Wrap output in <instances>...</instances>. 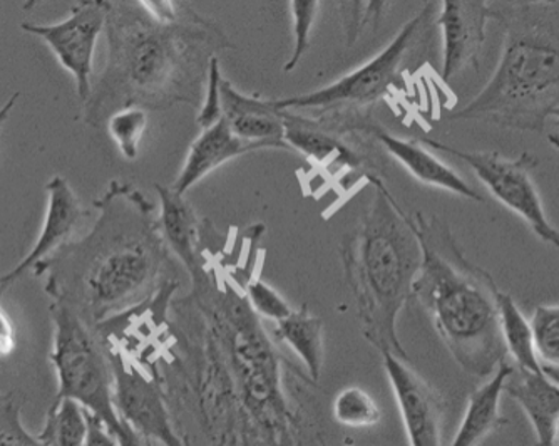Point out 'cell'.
Here are the masks:
<instances>
[{
    "label": "cell",
    "instance_id": "6da1fadb",
    "mask_svg": "<svg viewBox=\"0 0 559 446\" xmlns=\"http://www.w3.org/2000/svg\"><path fill=\"white\" fill-rule=\"evenodd\" d=\"M96 209L99 219L90 235L66 244L34 274L47 275L50 301L68 304L94 328L141 300L163 260L162 237L140 191L111 181Z\"/></svg>",
    "mask_w": 559,
    "mask_h": 446
},
{
    "label": "cell",
    "instance_id": "7a4b0ae2",
    "mask_svg": "<svg viewBox=\"0 0 559 446\" xmlns=\"http://www.w3.org/2000/svg\"><path fill=\"white\" fill-rule=\"evenodd\" d=\"M413 222L423 249L413 300L429 314L461 369L476 379L489 378L508 354L499 326L498 285L488 270L464 256L444 220L417 212Z\"/></svg>",
    "mask_w": 559,
    "mask_h": 446
},
{
    "label": "cell",
    "instance_id": "3957f363",
    "mask_svg": "<svg viewBox=\"0 0 559 446\" xmlns=\"http://www.w3.org/2000/svg\"><path fill=\"white\" fill-rule=\"evenodd\" d=\"M502 49L491 80L452 121L545 133L559 106V0H511L496 9Z\"/></svg>",
    "mask_w": 559,
    "mask_h": 446
},
{
    "label": "cell",
    "instance_id": "277c9868",
    "mask_svg": "<svg viewBox=\"0 0 559 446\" xmlns=\"http://www.w3.org/2000/svg\"><path fill=\"white\" fill-rule=\"evenodd\" d=\"M359 225L342 242L345 281L354 295L364 338L380 354L409 360L397 334V317L423 263L413 215L405 213L382 181Z\"/></svg>",
    "mask_w": 559,
    "mask_h": 446
},
{
    "label": "cell",
    "instance_id": "5b68a950",
    "mask_svg": "<svg viewBox=\"0 0 559 446\" xmlns=\"http://www.w3.org/2000/svg\"><path fill=\"white\" fill-rule=\"evenodd\" d=\"M108 37V69L86 102L84 118L90 125L96 122L103 105L119 94L128 102L126 106L158 94L171 80L180 56L168 30L150 26L133 11L112 9Z\"/></svg>",
    "mask_w": 559,
    "mask_h": 446
},
{
    "label": "cell",
    "instance_id": "8992f818",
    "mask_svg": "<svg viewBox=\"0 0 559 446\" xmlns=\"http://www.w3.org/2000/svg\"><path fill=\"white\" fill-rule=\"evenodd\" d=\"M52 350L50 363L58 375L56 398H71L116 430L121 418L112 401V371L96 328L61 301H50Z\"/></svg>",
    "mask_w": 559,
    "mask_h": 446
},
{
    "label": "cell",
    "instance_id": "52a82bcc",
    "mask_svg": "<svg viewBox=\"0 0 559 446\" xmlns=\"http://www.w3.org/2000/svg\"><path fill=\"white\" fill-rule=\"evenodd\" d=\"M430 26H432V4H427L419 15L411 19L399 31L392 43L376 58L322 90L301 94V96L273 99L276 108L287 111L295 108L334 109L373 105L397 83L411 49H414L429 33Z\"/></svg>",
    "mask_w": 559,
    "mask_h": 446
},
{
    "label": "cell",
    "instance_id": "ba28073f",
    "mask_svg": "<svg viewBox=\"0 0 559 446\" xmlns=\"http://www.w3.org/2000/svg\"><path fill=\"white\" fill-rule=\"evenodd\" d=\"M423 143L463 160L501 206L520 216L543 244L559 249V231L549 222L533 180V172L539 165L535 155L523 152L518 159H508L499 152H463L429 138H424Z\"/></svg>",
    "mask_w": 559,
    "mask_h": 446
},
{
    "label": "cell",
    "instance_id": "9c48e42d",
    "mask_svg": "<svg viewBox=\"0 0 559 446\" xmlns=\"http://www.w3.org/2000/svg\"><path fill=\"white\" fill-rule=\"evenodd\" d=\"M111 14V0H78L68 17L58 24H21L24 33L33 34L46 43L62 68L71 72L75 91L83 103L90 99L93 91L91 74L97 39L108 26Z\"/></svg>",
    "mask_w": 559,
    "mask_h": 446
},
{
    "label": "cell",
    "instance_id": "30bf717a",
    "mask_svg": "<svg viewBox=\"0 0 559 446\" xmlns=\"http://www.w3.org/2000/svg\"><path fill=\"white\" fill-rule=\"evenodd\" d=\"M112 401L116 413L141 436L162 446H188L176 435L165 398L156 379L147 378L119 351L109 350Z\"/></svg>",
    "mask_w": 559,
    "mask_h": 446
},
{
    "label": "cell",
    "instance_id": "8fae6325",
    "mask_svg": "<svg viewBox=\"0 0 559 446\" xmlns=\"http://www.w3.org/2000/svg\"><path fill=\"white\" fill-rule=\"evenodd\" d=\"M411 446H444L445 410L441 392L414 369L409 360L382 354Z\"/></svg>",
    "mask_w": 559,
    "mask_h": 446
},
{
    "label": "cell",
    "instance_id": "7c38bea8",
    "mask_svg": "<svg viewBox=\"0 0 559 446\" xmlns=\"http://www.w3.org/2000/svg\"><path fill=\"white\" fill-rule=\"evenodd\" d=\"M491 0H442L436 26L442 31V81L452 80L463 69L479 71L480 49L486 27L496 21Z\"/></svg>",
    "mask_w": 559,
    "mask_h": 446
},
{
    "label": "cell",
    "instance_id": "4fadbf2b",
    "mask_svg": "<svg viewBox=\"0 0 559 446\" xmlns=\"http://www.w3.org/2000/svg\"><path fill=\"white\" fill-rule=\"evenodd\" d=\"M47 209L43 231L31 250L14 269L0 278V297L21 281L25 274H36L39 267L71 242L75 228L90 215L69 181L61 175L50 178L46 185Z\"/></svg>",
    "mask_w": 559,
    "mask_h": 446
},
{
    "label": "cell",
    "instance_id": "5bb4252c",
    "mask_svg": "<svg viewBox=\"0 0 559 446\" xmlns=\"http://www.w3.org/2000/svg\"><path fill=\"white\" fill-rule=\"evenodd\" d=\"M266 148L278 146L273 143H262V141L243 140V138L237 137L226 119L222 118L213 127L203 130V133L193 141L190 152H188L187 162L171 188L176 193L185 195L193 185L219 168L223 163L247 155V153L266 150Z\"/></svg>",
    "mask_w": 559,
    "mask_h": 446
},
{
    "label": "cell",
    "instance_id": "9a60e30c",
    "mask_svg": "<svg viewBox=\"0 0 559 446\" xmlns=\"http://www.w3.org/2000/svg\"><path fill=\"white\" fill-rule=\"evenodd\" d=\"M219 94L223 118L237 137L248 141L273 143L280 150H292L284 138V111L276 108L275 102L247 96L226 80H222L219 84Z\"/></svg>",
    "mask_w": 559,
    "mask_h": 446
},
{
    "label": "cell",
    "instance_id": "2e32d148",
    "mask_svg": "<svg viewBox=\"0 0 559 446\" xmlns=\"http://www.w3.org/2000/svg\"><path fill=\"white\" fill-rule=\"evenodd\" d=\"M377 140L385 148V152L397 160L407 172L413 175L420 184L429 187L441 188L449 193L460 195V197L473 200L476 203H485V197L471 187L460 173L445 165L441 159L432 155L427 150L426 144L419 141L401 140L389 131L377 128L373 130Z\"/></svg>",
    "mask_w": 559,
    "mask_h": 446
},
{
    "label": "cell",
    "instance_id": "e0dca14e",
    "mask_svg": "<svg viewBox=\"0 0 559 446\" xmlns=\"http://www.w3.org/2000/svg\"><path fill=\"white\" fill-rule=\"evenodd\" d=\"M513 375L514 367L504 360L485 385L471 392L466 413L451 446H480L488 436L508 425L501 413V398L506 383Z\"/></svg>",
    "mask_w": 559,
    "mask_h": 446
},
{
    "label": "cell",
    "instance_id": "ac0fdd59",
    "mask_svg": "<svg viewBox=\"0 0 559 446\" xmlns=\"http://www.w3.org/2000/svg\"><path fill=\"white\" fill-rule=\"evenodd\" d=\"M156 191L162 202L159 213V232L168 242L173 253L190 270L194 284H203L206 279L205 270L201 266L198 254V220L190 203L185 200V195L176 193L171 187L156 185Z\"/></svg>",
    "mask_w": 559,
    "mask_h": 446
},
{
    "label": "cell",
    "instance_id": "d6986e66",
    "mask_svg": "<svg viewBox=\"0 0 559 446\" xmlns=\"http://www.w3.org/2000/svg\"><path fill=\"white\" fill-rule=\"evenodd\" d=\"M504 392L520 403L535 430L536 446H555L552 433L559 420V386L548 376L521 371L520 378L514 375L506 383Z\"/></svg>",
    "mask_w": 559,
    "mask_h": 446
},
{
    "label": "cell",
    "instance_id": "ffe728a7",
    "mask_svg": "<svg viewBox=\"0 0 559 446\" xmlns=\"http://www.w3.org/2000/svg\"><path fill=\"white\" fill-rule=\"evenodd\" d=\"M275 338L285 342L300 357L310 378L319 382L323 366V320L304 306L276 322Z\"/></svg>",
    "mask_w": 559,
    "mask_h": 446
},
{
    "label": "cell",
    "instance_id": "44dd1931",
    "mask_svg": "<svg viewBox=\"0 0 559 446\" xmlns=\"http://www.w3.org/2000/svg\"><path fill=\"white\" fill-rule=\"evenodd\" d=\"M284 138L288 146L298 150L305 156L317 160L319 163L335 159V162H341L342 165L350 168L359 165L360 160L357 153L334 134L323 131L317 122L284 111Z\"/></svg>",
    "mask_w": 559,
    "mask_h": 446
},
{
    "label": "cell",
    "instance_id": "7402d4cb",
    "mask_svg": "<svg viewBox=\"0 0 559 446\" xmlns=\"http://www.w3.org/2000/svg\"><path fill=\"white\" fill-rule=\"evenodd\" d=\"M496 303H498L499 326H501L506 351L513 356L521 371L539 373L543 366L536 356L535 339H533L530 320L524 317L510 294L498 291Z\"/></svg>",
    "mask_w": 559,
    "mask_h": 446
},
{
    "label": "cell",
    "instance_id": "603a6c76",
    "mask_svg": "<svg viewBox=\"0 0 559 446\" xmlns=\"http://www.w3.org/2000/svg\"><path fill=\"white\" fill-rule=\"evenodd\" d=\"M39 439L46 446H84L87 438L86 410L71 398H56L44 421Z\"/></svg>",
    "mask_w": 559,
    "mask_h": 446
},
{
    "label": "cell",
    "instance_id": "cb8c5ba5",
    "mask_svg": "<svg viewBox=\"0 0 559 446\" xmlns=\"http://www.w3.org/2000/svg\"><path fill=\"white\" fill-rule=\"evenodd\" d=\"M147 128V115L141 106L119 108L108 119V133L118 146L122 159L134 162L140 152V143Z\"/></svg>",
    "mask_w": 559,
    "mask_h": 446
},
{
    "label": "cell",
    "instance_id": "d4e9b609",
    "mask_svg": "<svg viewBox=\"0 0 559 446\" xmlns=\"http://www.w3.org/2000/svg\"><path fill=\"white\" fill-rule=\"evenodd\" d=\"M334 416L341 425L367 429L380 421V410L369 392L360 388H345L334 401Z\"/></svg>",
    "mask_w": 559,
    "mask_h": 446
},
{
    "label": "cell",
    "instance_id": "484cf974",
    "mask_svg": "<svg viewBox=\"0 0 559 446\" xmlns=\"http://www.w3.org/2000/svg\"><path fill=\"white\" fill-rule=\"evenodd\" d=\"M530 322L539 363L559 369V304L536 307Z\"/></svg>",
    "mask_w": 559,
    "mask_h": 446
},
{
    "label": "cell",
    "instance_id": "4316f807",
    "mask_svg": "<svg viewBox=\"0 0 559 446\" xmlns=\"http://www.w3.org/2000/svg\"><path fill=\"white\" fill-rule=\"evenodd\" d=\"M0 446H46L22 423V400L14 392H0Z\"/></svg>",
    "mask_w": 559,
    "mask_h": 446
},
{
    "label": "cell",
    "instance_id": "83f0119b",
    "mask_svg": "<svg viewBox=\"0 0 559 446\" xmlns=\"http://www.w3.org/2000/svg\"><path fill=\"white\" fill-rule=\"evenodd\" d=\"M320 0H290L292 21H294V52L285 64V71L292 72L305 52L309 51L310 34L319 15Z\"/></svg>",
    "mask_w": 559,
    "mask_h": 446
},
{
    "label": "cell",
    "instance_id": "f1b7e54d",
    "mask_svg": "<svg viewBox=\"0 0 559 446\" xmlns=\"http://www.w3.org/2000/svg\"><path fill=\"white\" fill-rule=\"evenodd\" d=\"M247 297L251 309L266 319L275 320V322L290 316L294 310L290 304L280 295V292L260 279H255L247 285Z\"/></svg>",
    "mask_w": 559,
    "mask_h": 446
},
{
    "label": "cell",
    "instance_id": "f546056e",
    "mask_svg": "<svg viewBox=\"0 0 559 446\" xmlns=\"http://www.w3.org/2000/svg\"><path fill=\"white\" fill-rule=\"evenodd\" d=\"M222 71H219L218 59H210L209 68V90H206L205 103L198 115V127L201 130L213 127L223 118L222 94H219V84H222Z\"/></svg>",
    "mask_w": 559,
    "mask_h": 446
},
{
    "label": "cell",
    "instance_id": "4dcf8cb0",
    "mask_svg": "<svg viewBox=\"0 0 559 446\" xmlns=\"http://www.w3.org/2000/svg\"><path fill=\"white\" fill-rule=\"evenodd\" d=\"M344 14L345 40L347 47L354 46L362 34L364 0H341Z\"/></svg>",
    "mask_w": 559,
    "mask_h": 446
},
{
    "label": "cell",
    "instance_id": "1f68e13d",
    "mask_svg": "<svg viewBox=\"0 0 559 446\" xmlns=\"http://www.w3.org/2000/svg\"><path fill=\"white\" fill-rule=\"evenodd\" d=\"M87 438L84 446H121L115 430L106 421L86 410Z\"/></svg>",
    "mask_w": 559,
    "mask_h": 446
},
{
    "label": "cell",
    "instance_id": "d6a6232c",
    "mask_svg": "<svg viewBox=\"0 0 559 446\" xmlns=\"http://www.w3.org/2000/svg\"><path fill=\"white\" fill-rule=\"evenodd\" d=\"M140 2L158 24L171 26L176 21L178 11H176L175 0H140Z\"/></svg>",
    "mask_w": 559,
    "mask_h": 446
},
{
    "label": "cell",
    "instance_id": "836d02e7",
    "mask_svg": "<svg viewBox=\"0 0 559 446\" xmlns=\"http://www.w3.org/2000/svg\"><path fill=\"white\" fill-rule=\"evenodd\" d=\"M15 350V329L11 317L0 306V357L9 356Z\"/></svg>",
    "mask_w": 559,
    "mask_h": 446
},
{
    "label": "cell",
    "instance_id": "e575fe53",
    "mask_svg": "<svg viewBox=\"0 0 559 446\" xmlns=\"http://www.w3.org/2000/svg\"><path fill=\"white\" fill-rule=\"evenodd\" d=\"M389 2L391 0H369L367 2L366 11H364L362 31L367 26H379L380 21L384 19L385 12H388Z\"/></svg>",
    "mask_w": 559,
    "mask_h": 446
},
{
    "label": "cell",
    "instance_id": "d590c367",
    "mask_svg": "<svg viewBox=\"0 0 559 446\" xmlns=\"http://www.w3.org/2000/svg\"><path fill=\"white\" fill-rule=\"evenodd\" d=\"M115 433L121 446H155V442L144 438L136 430L131 429V426L122 420L121 425L115 430Z\"/></svg>",
    "mask_w": 559,
    "mask_h": 446
},
{
    "label": "cell",
    "instance_id": "8d00e7d4",
    "mask_svg": "<svg viewBox=\"0 0 559 446\" xmlns=\"http://www.w3.org/2000/svg\"><path fill=\"white\" fill-rule=\"evenodd\" d=\"M19 97H21V93L15 91V93L9 97L8 102L0 106V130H2V127H4L5 121H8L9 116H11V113L14 111L15 105H17L19 102Z\"/></svg>",
    "mask_w": 559,
    "mask_h": 446
},
{
    "label": "cell",
    "instance_id": "74e56055",
    "mask_svg": "<svg viewBox=\"0 0 559 446\" xmlns=\"http://www.w3.org/2000/svg\"><path fill=\"white\" fill-rule=\"evenodd\" d=\"M543 373L551 379L552 383L559 386V369L558 367L543 366Z\"/></svg>",
    "mask_w": 559,
    "mask_h": 446
},
{
    "label": "cell",
    "instance_id": "f35d334b",
    "mask_svg": "<svg viewBox=\"0 0 559 446\" xmlns=\"http://www.w3.org/2000/svg\"><path fill=\"white\" fill-rule=\"evenodd\" d=\"M44 0H25L24 4H22V9L25 12L34 11V9L39 8L43 4Z\"/></svg>",
    "mask_w": 559,
    "mask_h": 446
},
{
    "label": "cell",
    "instance_id": "ab89813d",
    "mask_svg": "<svg viewBox=\"0 0 559 446\" xmlns=\"http://www.w3.org/2000/svg\"><path fill=\"white\" fill-rule=\"evenodd\" d=\"M549 144L555 148L556 152H559V137L558 134H548Z\"/></svg>",
    "mask_w": 559,
    "mask_h": 446
},
{
    "label": "cell",
    "instance_id": "60d3db41",
    "mask_svg": "<svg viewBox=\"0 0 559 446\" xmlns=\"http://www.w3.org/2000/svg\"><path fill=\"white\" fill-rule=\"evenodd\" d=\"M552 443H555V446H559V420L556 421L555 433H552Z\"/></svg>",
    "mask_w": 559,
    "mask_h": 446
},
{
    "label": "cell",
    "instance_id": "b9f144b4",
    "mask_svg": "<svg viewBox=\"0 0 559 446\" xmlns=\"http://www.w3.org/2000/svg\"><path fill=\"white\" fill-rule=\"evenodd\" d=\"M549 118L555 119L556 125L559 127V106L558 108L552 109L551 116H549Z\"/></svg>",
    "mask_w": 559,
    "mask_h": 446
},
{
    "label": "cell",
    "instance_id": "7bdbcfd3",
    "mask_svg": "<svg viewBox=\"0 0 559 446\" xmlns=\"http://www.w3.org/2000/svg\"><path fill=\"white\" fill-rule=\"evenodd\" d=\"M424 4H432V0H424Z\"/></svg>",
    "mask_w": 559,
    "mask_h": 446
},
{
    "label": "cell",
    "instance_id": "ee69618b",
    "mask_svg": "<svg viewBox=\"0 0 559 446\" xmlns=\"http://www.w3.org/2000/svg\"><path fill=\"white\" fill-rule=\"evenodd\" d=\"M188 446H190V445H188Z\"/></svg>",
    "mask_w": 559,
    "mask_h": 446
}]
</instances>
